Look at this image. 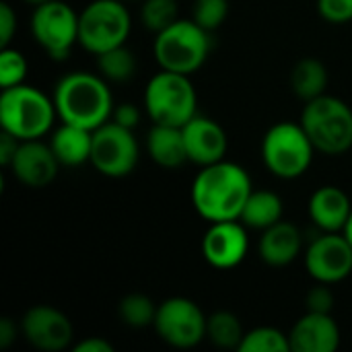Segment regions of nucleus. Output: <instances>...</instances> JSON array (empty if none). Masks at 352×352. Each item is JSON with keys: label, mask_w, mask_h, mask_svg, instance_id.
<instances>
[{"label": "nucleus", "mask_w": 352, "mask_h": 352, "mask_svg": "<svg viewBox=\"0 0 352 352\" xmlns=\"http://www.w3.org/2000/svg\"><path fill=\"white\" fill-rule=\"evenodd\" d=\"M254 192L250 173L233 163L219 161L200 167L192 182V204L194 210L208 223L219 221H239L243 206Z\"/></svg>", "instance_id": "obj_1"}, {"label": "nucleus", "mask_w": 352, "mask_h": 352, "mask_svg": "<svg viewBox=\"0 0 352 352\" xmlns=\"http://www.w3.org/2000/svg\"><path fill=\"white\" fill-rule=\"evenodd\" d=\"M58 118L87 130H97L113 116V97L107 80L97 72L72 70L62 76L54 89Z\"/></svg>", "instance_id": "obj_2"}, {"label": "nucleus", "mask_w": 352, "mask_h": 352, "mask_svg": "<svg viewBox=\"0 0 352 352\" xmlns=\"http://www.w3.org/2000/svg\"><path fill=\"white\" fill-rule=\"evenodd\" d=\"M58 118L54 99L31 85H14L2 89L0 95V126L19 140L43 138Z\"/></svg>", "instance_id": "obj_3"}, {"label": "nucleus", "mask_w": 352, "mask_h": 352, "mask_svg": "<svg viewBox=\"0 0 352 352\" xmlns=\"http://www.w3.org/2000/svg\"><path fill=\"white\" fill-rule=\"evenodd\" d=\"M299 124L307 132L316 153L340 157L352 148V109L334 95H322L305 103Z\"/></svg>", "instance_id": "obj_4"}, {"label": "nucleus", "mask_w": 352, "mask_h": 352, "mask_svg": "<svg viewBox=\"0 0 352 352\" xmlns=\"http://www.w3.org/2000/svg\"><path fill=\"white\" fill-rule=\"evenodd\" d=\"M212 50V33L194 19H177L155 35L153 54L163 70L194 74L204 66Z\"/></svg>", "instance_id": "obj_5"}, {"label": "nucleus", "mask_w": 352, "mask_h": 352, "mask_svg": "<svg viewBox=\"0 0 352 352\" xmlns=\"http://www.w3.org/2000/svg\"><path fill=\"white\" fill-rule=\"evenodd\" d=\"M144 109L153 124L184 128L198 116V95L190 76L161 68L146 82Z\"/></svg>", "instance_id": "obj_6"}, {"label": "nucleus", "mask_w": 352, "mask_h": 352, "mask_svg": "<svg viewBox=\"0 0 352 352\" xmlns=\"http://www.w3.org/2000/svg\"><path fill=\"white\" fill-rule=\"evenodd\" d=\"M314 144L297 122H278L262 138V161L278 179L301 177L314 161Z\"/></svg>", "instance_id": "obj_7"}, {"label": "nucleus", "mask_w": 352, "mask_h": 352, "mask_svg": "<svg viewBox=\"0 0 352 352\" xmlns=\"http://www.w3.org/2000/svg\"><path fill=\"white\" fill-rule=\"evenodd\" d=\"M132 19L122 0H93L78 12V43L93 56L124 45Z\"/></svg>", "instance_id": "obj_8"}, {"label": "nucleus", "mask_w": 352, "mask_h": 352, "mask_svg": "<svg viewBox=\"0 0 352 352\" xmlns=\"http://www.w3.org/2000/svg\"><path fill=\"white\" fill-rule=\"evenodd\" d=\"M31 33L52 60L62 62L78 43V12L62 0L37 4L31 14Z\"/></svg>", "instance_id": "obj_9"}, {"label": "nucleus", "mask_w": 352, "mask_h": 352, "mask_svg": "<svg viewBox=\"0 0 352 352\" xmlns=\"http://www.w3.org/2000/svg\"><path fill=\"white\" fill-rule=\"evenodd\" d=\"M138 159L140 148L130 128H124L109 120L97 130H93L91 165L101 175L111 179L126 177L136 169Z\"/></svg>", "instance_id": "obj_10"}, {"label": "nucleus", "mask_w": 352, "mask_h": 352, "mask_svg": "<svg viewBox=\"0 0 352 352\" xmlns=\"http://www.w3.org/2000/svg\"><path fill=\"white\" fill-rule=\"evenodd\" d=\"M204 311L186 297H169L157 307L155 332L173 349H194L206 338Z\"/></svg>", "instance_id": "obj_11"}, {"label": "nucleus", "mask_w": 352, "mask_h": 352, "mask_svg": "<svg viewBox=\"0 0 352 352\" xmlns=\"http://www.w3.org/2000/svg\"><path fill=\"white\" fill-rule=\"evenodd\" d=\"M305 270L316 283L336 285L352 272V245L344 233L322 231L305 250Z\"/></svg>", "instance_id": "obj_12"}, {"label": "nucleus", "mask_w": 352, "mask_h": 352, "mask_svg": "<svg viewBox=\"0 0 352 352\" xmlns=\"http://www.w3.org/2000/svg\"><path fill=\"white\" fill-rule=\"evenodd\" d=\"M23 338L37 351L60 352L68 349L74 338V328L66 314L50 305H35L21 320Z\"/></svg>", "instance_id": "obj_13"}, {"label": "nucleus", "mask_w": 352, "mask_h": 352, "mask_svg": "<svg viewBox=\"0 0 352 352\" xmlns=\"http://www.w3.org/2000/svg\"><path fill=\"white\" fill-rule=\"evenodd\" d=\"M248 227L241 221H219L210 223L202 237V256L217 270L237 268L250 250Z\"/></svg>", "instance_id": "obj_14"}, {"label": "nucleus", "mask_w": 352, "mask_h": 352, "mask_svg": "<svg viewBox=\"0 0 352 352\" xmlns=\"http://www.w3.org/2000/svg\"><path fill=\"white\" fill-rule=\"evenodd\" d=\"M60 161L56 159L50 144L37 140H21L8 169L12 175L27 188L39 190L50 186L60 169Z\"/></svg>", "instance_id": "obj_15"}, {"label": "nucleus", "mask_w": 352, "mask_h": 352, "mask_svg": "<svg viewBox=\"0 0 352 352\" xmlns=\"http://www.w3.org/2000/svg\"><path fill=\"white\" fill-rule=\"evenodd\" d=\"M182 130H184L190 163L198 167H206L225 159L229 148V138L219 122L198 113Z\"/></svg>", "instance_id": "obj_16"}, {"label": "nucleus", "mask_w": 352, "mask_h": 352, "mask_svg": "<svg viewBox=\"0 0 352 352\" xmlns=\"http://www.w3.org/2000/svg\"><path fill=\"white\" fill-rule=\"evenodd\" d=\"M291 352H336L340 328L330 314L307 311L289 332Z\"/></svg>", "instance_id": "obj_17"}, {"label": "nucleus", "mask_w": 352, "mask_h": 352, "mask_svg": "<svg viewBox=\"0 0 352 352\" xmlns=\"http://www.w3.org/2000/svg\"><path fill=\"white\" fill-rule=\"evenodd\" d=\"M309 219L316 227L326 233H342L352 212V202L349 194L338 186L318 188L307 204Z\"/></svg>", "instance_id": "obj_18"}, {"label": "nucleus", "mask_w": 352, "mask_h": 352, "mask_svg": "<svg viewBox=\"0 0 352 352\" xmlns=\"http://www.w3.org/2000/svg\"><path fill=\"white\" fill-rule=\"evenodd\" d=\"M258 254L272 268H285L293 264L301 254V231L289 221H278L262 231Z\"/></svg>", "instance_id": "obj_19"}, {"label": "nucleus", "mask_w": 352, "mask_h": 352, "mask_svg": "<svg viewBox=\"0 0 352 352\" xmlns=\"http://www.w3.org/2000/svg\"><path fill=\"white\" fill-rule=\"evenodd\" d=\"M146 151H148V157L163 169H177L190 163L186 140H184V130L177 126L153 124L146 136Z\"/></svg>", "instance_id": "obj_20"}, {"label": "nucleus", "mask_w": 352, "mask_h": 352, "mask_svg": "<svg viewBox=\"0 0 352 352\" xmlns=\"http://www.w3.org/2000/svg\"><path fill=\"white\" fill-rule=\"evenodd\" d=\"M50 146L62 167H78L91 163L93 130L62 122L50 138Z\"/></svg>", "instance_id": "obj_21"}, {"label": "nucleus", "mask_w": 352, "mask_h": 352, "mask_svg": "<svg viewBox=\"0 0 352 352\" xmlns=\"http://www.w3.org/2000/svg\"><path fill=\"white\" fill-rule=\"evenodd\" d=\"M283 198L272 192V190H254L243 206V212L239 217V221L248 227V229H256V231H264L272 225H276L278 221H283Z\"/></svg>", "instance_id": "obj_22"}, {"label": "nucleus", "mask_w": 352, "mask_h": 352, "mask_svg": "<svg viewBox=\"0 0 352 352\" xmlns=\"http://www.w3.org/2000/svg\"><path fill=\"white\" fill-rule=\"evenodd\" d=\"M328 80V68L318 58H301L291 70V89L305 103L326 95Z\"/></svg>", "instance_id": "obj_23"}, {"label": "nucleus", "mask_w": 352, "mask_h": 352, "mask_svg": "<svg viewBox=\"0 0 352 352\" xmlns=\"http://www.w3.org/2000/svg\"><path fill=\"white\" fill-rule=\"evenodd\" d=\"M95 58H97V72L107 82H126L136 74V56L126 43L111 47Z\"/></svg>", "instance_id": "obj_24"}, {"label": "nucleus", "mask_w": 352, "mask_h": 352, "mask_svg": "<svg viewBox=\"0 0 352 352\" xmlns=\"http://www.w3.org/2000/svg\"><path fill=\"white\" fill-rule=\"evenodd\" d=\"M243 326L239 318L231 311H214L206 318V338L219 349L239 351L243 342Z\"/></svg>", "instance_id": "obj_25"}, {"label": "nucleus", "mask_w": 352, "mask_h": 352, "mask_svg": "<svg viewBox=\"0 0 352 352\" xmlns=\"http://www.w3.org/2000/svg\"><path fill=\"white\" fill-rule=\"evenodd\" d=\"M157 307L151 297L142 293H130L126 295L118 305V316L128 328H148L155 324Z\"/></svg>", "instance_id": "obj_26"}, {"label": "nucleus", "mask_w": 352, "mask_h": 352, "mask_svg": "<svg viewBox=\"0 0 352 352\" xmlns=\"http://www.w3.org/2000/svg\"><path fill=\"white\" fill-rule=\"evenodd\" d=\"M239 352H291V340L278 328L260 326L245 332Z\"/></svg>", "instance_id": "obj_27"}, {"label": "nucleus", "mask_w": 352, "mask_h": 352, "mask_svg": "<svg viewBox=\"0 0 352 352\" xmlns=\"http://www.w3.org/2000/svg\"><path fill=\"white\" fill-rule=\"evenodd\" d=\"M179 19L177 0H142L140 2V23L155 35L173 25Z\"/></svg>", "instance_id": "obj_28"}, {"label": "nucleus", "mask_w": 352, "mask_h": 352, "mask_svg": "<svg viewBox=\"0 0 352 352\" xmlns=\"http://www.w3.org/2000/svg\"><path fill=\"white\" fill-rule=\"evenodd\" d=\"M29 64L27 58L14 47H0V87L8 89L14 85H23L27 76Z\"/></svg>", "instance_id": "obj_29"}, {"label": "nucleus", "mask_w": 352, "mask_h": 352, "mask_svg": "<svg viewBox=\"0 0 352 352\" xmlns=\"http://www.w3.org/2000/svg\"><path fill=\"white\" fill-rule=\"evenodd\" d=\"M229 16V0H194L192 19L206 31H217Z\"/></svg>", "instance_id": "obj_30"}, {"label": "nucleus", "mask_w": 352, "mask_h": 352, "mask_svg": "<svg viewBox=\"0 0 352 352\" xmlns=\"http://www.w3.org/2000/svg\"><path fill=\"white\" fill-rule=\"evenodd\" d=\"M318 12L326 23L344 25L352 21V0H318Z\"/></svg>", "instance_id": "obj_31"}, {"label": "nucleus", "mask_w": 352, "mask_h": 352, "mask_svg": "<svg viewBox=\"0 0 352 352\" xmlns=\"http://www.w3.org/2000/svg\"><path fill=\"white\" fill-rule=\"evenodd\" d=\"M305 307L307 311H316V314H332L334 293L330 291V285L318 283L316 287H311L305 295Z\"/></svg>", "instance_id": "obj_32"}, {"label": "nucleus", "mask_w": 352, "mask_h": 352, "mask_svg": "<svg viewBox=\"0 0 352 352\" xmlns=\"http://www.w3.org/2000/svg\"><path fill=\"white\" fill-rule=\"evenodd\" d=\"M16 33V12L8 2L0 4V47H8Z\"/></svg>", "instance_id": "obj_33"}, {"label": "nucleus", "mask_w": 352, "mask_h": 352, "mask_svg": "<svg viewBox=\"0 0 352 352\" xmlns=\"http://www.w3.org/2000/svg\"><path fill=\"white\" fill-rule=\"evenodd\" d=\"M111 120H113L116 124L124 126V128L134 130V128L138 126V122H140V109H138L134 103H120V105L113 109Z\"/></svg>", "instance_id": "obj_34"}, {"label": "nucleus", "mask_w": 352, "mask_h": 352, "mask_svg": "<svg viewBox=\"0 0 352 352\" xmlns=\"http://www.w3.org/2000/svg\"><path fill=\"white\" fill-rule=\"evenodd\" d=\"M19 144H21V140H19L16 136L8 134V132H4V130L0 132V163H2L4 167L10 165V161H12V157H14Z\"/></svg>", "instance_id": "obj_35"}, {"label": "nucleus", "mask_w": 352, "mask_h": 352, "mask_svg": "<svg viewBox=\"0 0 352 352\" xmlns=\"http://www.w3.org/2000/svg\"><path fill=\"white\" fill-rule=\"evenodd\" d=\"M72 351L74 352H113V344H109V342H107V340H103V338H95V336H91V338H85L82 342L74 344V346H72Z\"/></svg>", "instance_id": "obj_36"}, {"label": "nucleus", "mask_w": 352, "mask_h": 352, "mask_svg": "<svg viewBox=\"0 0 352 352\" xmlns=\"http://www.w3.org/2000/svg\"><path fill=\"white\" fill-rule=\"evenodd\" d=\"M16 338V326L10 318L0 320V349H8Z\"/></svg>", "instance_id": "obj_37"}, {"label": "nucleus", "mask_w": 352, "mask_h": 352, "mask_svg": "<svg viewBox=\"0 0 352 352\" xmlns=\"http://www.w3.org/2000/svg\"><path fill=\"white\" fill-rule=\"evenodd\" d=\"M344 235H346V239L351 241L352 245V212H351V219H349V223H346V227H344V231H342Z\"/></svg>", "instance_id": "obj_38"}, {"label": "nucleus", "mask_w": 352, "mask_h": 352, "mask_svg": "<svg viewBox=\"0 0 352 352\" xmlns=\"http://www.w3.org/2000/svg\"><path fill=\"white\" fill-rule=\"evenodd\" d=\"M27 4H33V6H37V4H43V2H47V0H25Z\"/></svg>", "instance_id": "obj_39"}, {"label": "nucleus", "mask_w": 352, "mask_h": 352, "mask_svg": "<svg viewBox=\"0 0 352 352\" xmlns=\"http://www.w3.org/2000/svg\"><path fill=\"white\" fill-rule=\"evenodd\" d=\"M122 2H142V0H122Z\"/></svg>", "instance_id": "obj_40"}]
</instances>
